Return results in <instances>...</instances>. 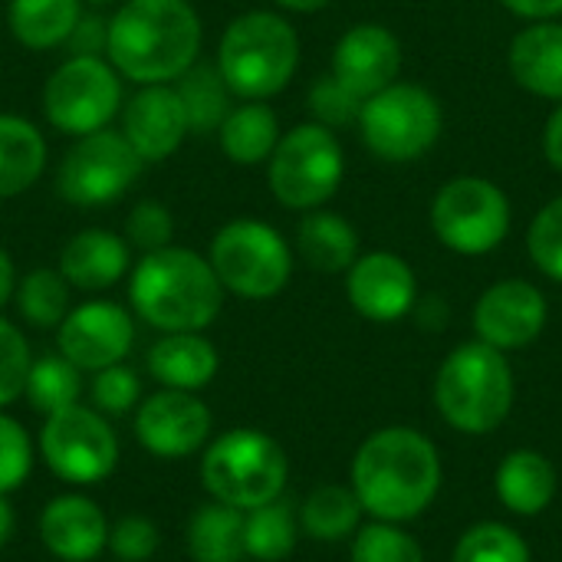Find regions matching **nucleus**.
<instances>
[{
	"instance_id": "obj_39",
	"label": "nucleus",
	"mask_w": 562,
	"mask_h": 562,
	"mask_svg": "<svg viewBox=\"0 0 562 562\" xmlns=\"http://www.w3.org/2000/svg\"><path fill=\"white\" fill-rule=\"evenodd\" d=\"M30 366H33V356H30L26 336L10 319L0 316V408L13 405L23 395Z\"/></svg>"
},
{
	"instance_id": "obj_28",
	"label": "nucleus",
	"mask_w": 562,
	"mask_h": 562,
	"mask_svg": "<svg viewBox=\"0 0 562 562\" xmlns=\"http://www.w3.org/2000/svg\"><path fill=\"white\" fill-rule=\"evenodd\" d=\"M188 557L194 562H244V510L207 501L188 520Z\"/></svg>"
},
{
	"instance_id": "obj_29",
	"label": "nucleus",
	"mask_w": 562,
	"mask_h": 562,
	"mask_svg": "<svg viewBox=\"0 0 562 562\" xmlns=\"http://www.w3.org/2000/svg\"><path fill=\"white\" fill-rule=\"evenodd\" d=\"M82 16V0H10L7 23L20 46L53 49L63 46Z\"/></svg>"
},
{
	"instance_id": "obj_34",
	"label": "nucleus",
	"mask_w": 562,
	"mask_h": 562,
	"mask_svg": "<svg viewBox=\"0 0 562 562\" xmlns=\"http://www.w3.org/2000/svg\"><path fill=\"white\" fill-rule=\"evenodd\" d=\"M82 392V379L79 369L66 359V356H43L33 359L30 375H26V389L23 395L30 398V405L46 418L59 408H69L79 402Z\"/></svg>"
},
{
	"instance_id": "obj_45",
	"label": "nucleus",
	"mask_w": 562,
	"mask_h": 562,
	"mask_svg": "<svg viewBox=\"0 0 562 562\" xmlns=\"http://www.w3.org/2000/svg\"><path fill=\"white\" fill-rule=\"evenodd\" d=\"M501 3L527 20H553L562 13V0H501Z\"/></svg>"
},
{
	"instance_id": "obj_7",
	"label": "nucleus",
	"mask_w": 562,
	"mask_h": 562,
	"mask_svg": "<svg viewBox=\"0 0 562 562\" xmlns=\"http://www.w3.org/2000/svg\"><path fill=\"white\" fill-rule=\"evenodd\" d=\"M207 260L224 293H234L240 300H270L283 293L293 277L290 244L277 227L254 217L224 224L211 240Z\"/></svg>"
},
{
	"instance_id": "obj_30",
	"label": "nucleus",
	"mask_w": 562,
	"mask_h": 562,
	"mask_svg": "<svg viewBox=\"0 0 562 562\" xmlns=\"http://www.w3.org/2000/svg\"><path fill=\"white\" fill-rule=\"evenodd\" d=\"M175 92L184 105V115H188V132L194 135H207V132H217L221 122L227 119V112L234 109L231 105V89L217 69V63H194L191 69H184L178 79H175Z\"/></svg>"
},
{
	"instance_id": "obj_37",
	"label": "nucleus",
	"mask_w": 562,
	"mask_h": 562,
	"mask_svg": "<svg viewBox=\"0 0 562 562\" xmlns=\"http://www.w3.org/2000/svg\"><path fill=\"white\" fill-rule=\"evenodd\" d=\"M89 395H92V408L95 412H102L105 418H122L132 408H138L142 382H138V375L125 362H119V366L92 372Z\"/></svg>"
},
{
	"instance_id": "obj_42",
	"label": "nucleus",
	"mask_w": 562,
	"mask_h": 562,
	"mask_svg": "<svg viewBox=\"0 0 562 562\" xmlns=\"http://www.w3.org/2000/svg\"><path fill=\"white\" fill-rule=\"evenodd\" d=\"M175 237V217L161 201H138L125 217V240L145 254L168 247Z\"/></svg>"
},
{
	"instance_id": "obj_41",
	"label": "nucleus",
	"mask_w": 562,
	"mask_h": 562,
	"mask_svg": "<svg viewBox=\"0 0 562 562\" xmlns=\"http://www.w3.org/2000/svg\"><path fill=\"white\" fill-rule=\"evenodd\" d=\"M310 112L319 125L326 128H339V125H352L359 122L362 112V99L352 95L333 72L319 76L310 89Z\"/></svg>"
},
{
	"instance_id": "obj_49",
	"label": "nucleus",
	"mask_w": 562,
	"mask_h": 562,
	"mask_svg": "<svg viewBox=\"0 0 562 562\" xmlns=\"http://www.w3.org/2000/svg\"><path fill=\"white\" fill-rule=\"evenodd\" d=\"M283 10H296V13H316L323 7H329L333 0H277Z\"/></svg>"
},
{
	"instance_id": "obj_15",
	"label": "nucleus",
	"mask_w": 562,
	"mask_h": 562,
	"mask_svg": "<svg viewBox=\"0 0 562 562\" xmlns=\"http://www.w3.org/2000/svg\"><path fill=\"white\" fill-rule=\"evenodd\" d=\"M135 342L132 313L112 300H89L66 313L56 326L59 356H66L79 372H99L125 362Z\"/></svg>"
},
{
	"instance_id": "obj_27",
	"label": "nucleus",
	"mask_w": 562,
	"mask_h": 562,
	"mask_svg": "<svg viewBox=\"0 0 562 562\" xmlns=\"http://www.w3.org/2000/svg\"><path fill=\"white\" fill-rule=\"evenodd\" d=\"M221 151L234 165H263L270 161L277 142H280V119L263 102H247L227 112V119L217 128Z\"/></svg>"
},
{
	"instance_id": "obj_23",
	"label": "nucleus",
	"mask_w": 562,
	"mask_h": 562,
	"mask_svg": "<svg viewBox=\"0 0 562 562\" xmlns=\"http://www.w3.org/2000/svg\"><path fill=\"white\" fill-rule=\"evenodd\" d=\"M507 63L527 92L562 102V23L537 20L533 26L520 30L510 43Z\"/></svg>"
},
{
	"instance_id": "obj_13",
	"label": "nucleus",
	"mask_w": 562,
	"mask_h": 562,
	"mask_svg": "<svg viewBox=\"0 0 562 562\" xmlns=\"http://www.w3.org/2000/svg\"><path fill=\"white\" fill-rule=\"evenodd\" d=\"M142 158L122 132H89L63 155L56 168V191L76 207H99L119 201L142 171Z\"/></svg>"
},
{
	"instance_id": "obj_1",
	"label": "nucleus",
	"mask_w": 562,
	"mask_h": 562,
	"mask_svg": "<svg viewBox=\"0 0 562 562\" xmlns=\"http://www.w3.org/2000/svg\"><path fill=\"white\" fill-rule=\"evenodd\" d=\"M441 487L435 445L415 428H382L369 435L352 461V491L362 510L382 524H405L428 510Z\"/></svg>"
},
{
	"instance_id": "obj_48",
	"label": "nucleus",
	"mask_w": 562,
	"mask_h": 562,
	"mask_svg": "<svg viewBox=\"0 0 562 562\" xmlns=\"http://www.w3.org/2000/svg\"><path fill=\"white\" fill-rule=\"evenodd\" d=\"M13 527H16V517H13V507L7 501V494H0V550L13 540Z\"/></svg>"
},
{
	"instance_id": "obj_22",
	"label": "nucleus",
	"mask_w": 562,
	"mask_h": 562,
	"mask_svg": "<svg viewBox=\"0 0 562 562\" xmlns=\"http://www.w3.org/2000/svg\"><path fill=\"white\" fill-rule=\"evenodd\" d=\"M221 356L211 339L201 333H165L148 349V372L161 382V389L201 392L214 382Z\"/></svg>"
},
{
	"instance_id": "obj_10",
	"label": "nucleus",
	"mask_w": 562,
	"mask_h": 562,
	"mask_svg": "<svg viewBox=\"0 0 562 562\" xmlns=\"http://www.w3.org/2000/svg\"><path fill=\"white\" fill-rule=\"evenodd\" d=\"M122 109V76L102 56H69L43 86V115L63 135L109 128Z\"/></svg>"
},
{
	"instance_id": "obj_46",
	"label": "nucleus",
	"mask_w": 562,
	"mask_h": 562,
	"mask_svg": "<svg viewBox=\"0 0 562 562\" xmlns=\"http://www.w3.org/2000/svg\"><path fill=\"white\" fill-rule=\"evenodd\" d=\"M543 151H547V161H550L557 171H562V105H557V112H553L550 122H547Z\"/></svg>"
},
{
	"instance_id": "obj_16",
	"label": "nucleus",
	"mask_w": 562,
	"mask_h": 562,
	"mask_svg": "<svg viewBox=\"0 0 562 562\" xmlns=\"http://www.w3.org/2000/svg\"><path fill=\"white\" fill-rule=\"evenodd\" d=\"M547 326V296L527 280L494 283L474 306V333L481 342L507 352L530 346Z\"/></svg>"
},
{
	"instance_id": "obj_40",
	"label": "nucleus",
	"mask_w": 562,
	"mask_h": 562,
	"mask_svg": "<svg viewBox=\"0 0 562 562\" xmlns=\"http://www.w3.org/2000/svg\"><path fill=\"white\" fill-rule=\"evenodd\" d=\"M33 471V441L26 428L0 412V494H13Z\"/></svg>"
},
{
	"instance_id": "obj_3",
	"label": "nucleus",
	"mask_w": 562,
	"mask_h": 562,
	"mask_svg": "<svg viewBox=\"0 0 562 562\" xmlns=\"http://www.w3.org/2000/svg\"><path fill=\"white\" fill-rule=\"evenodd\" d=\"M128 300L135 316L161 333H201L217 319L224 286L207 257L168 244L135 263Z\"/></svg>"
},
{
	"instance_id": "obj_32",
	"label": "nucleus",
	"mask_w": 562,
	"mask_h": 562,
	"mask_svg": "<svg viewBox=\"0 0 562 562\" xmlns=\"http://www.w3.org/2000/svg\"><path fill=\"white\" fill-rule=\"evenodd\" d=\"M362 504L356 497L352 487H339V484H323L316 487L300 510V527L306 537L319 540V543H339L346 537L356 533L359 517H362Z\"/></svg>"
},
{
	"instance_id": "obj_2",
	"label": "nucleus",
	"mask_w": 562,
	"mask_h": 562,
	"mask_svg": "<svg viewBox=\"0 0 562 562\" xmlns=\"http://www.w3.org/2000/svg\"><path fill=\"white\" fill-rule=\"evenodd\" d=\"M201 16L191 0H125L109 20V63L138 86L175 82L198 63Z\"/></svg>"
},
{
	"instance_id": "obj_19",
	"label": "nucleus",
	"mask_w": 562,
	"mask_h": 562,
	"mask_svg": "<svg viewBox=\"0 0 562 562\" xmlns=\"http://www.w3.org/2000/svg\"><path fill=\"white\" fill-rule=\"evenodd\" d=\"M122 135L135 148L142 161H165L171 158L184 135L188 115L171 82L142 86L122 112Z\"/></svg>"
},
{
	"instance_id": "obj_50",
	"label": "nucleus",
	"mask_w": 562,
	"mask_h": 562,
	"mask_svg": "<svg viewBox=\"0 0 562 562\" xmlns=\"http://www.w3.org/2000/svg\"><path fill=\"white\" fill-rule=\"evenodd\" d=\"M86 3H92V7H102V3H112V0H86Z\"/></svg>"
},
{
	"instance_id": "obj_17",
	"label": "nucleus",
	"mask_w": 562,
	"mask_h": 562,
	"mask_svg": "<svg viewBox=\"0 0 562 562\" xmlns=\"http://www.w3.org/2000/svg\"><path fill=\"white\" fill-rule=\"evenodd\" d=\"M346 293L359 316L372 323H395L415 310L418 283L415 270L389 250L356 257L346 270Z\"/></svg>"
},
{
	"instance_id": "obj_8",
	"label": "nucleus",
	"mask_w": 562,
	"mask_h": 562,
	"mask_svg": "<svg viewBox=\"0 0 562 562\" xmlns=\"http://www.w3.org/2000/svg\"><path fill=\"white\" fill-rule=\"evenodd\" d=\"M342 171H346L342 145L336 132L319 122H306L280 135L267 161L273 198L293 211L323 207L339 191Z\"/></svg>"
},
{
	"instance_id": "obj_33",
	"label": "nucleus",
	"mask_w": 562,
	"mask_h": 562,
	"mask_svg": "<svg viewBox=\"0 0 562 562\" xmlns=\"http://www.w3.org/2000/svg\"><path fill=\"white\" fill-rule=\"evenodd\" d=\"M69 283L59 270H49V267H36L30 270L23 280H16V310L20 316L36 326V329H56L66 313L72 310L69 306Z\"/></svg>"
},
{
	"instance_id": "obj_4",
	"label": "nucleus",
	"mask_w": 562,
	"mask_h": 562,
	"mask_svg": "<svg viewBox=\"0 0 562 562\" xmlns=\"http://www.w3.org/2000/svg\"><path fill=\"white\" fill-rule=\"evenodd\" d=\"M300 66V36L280 13L250 10L227 23L217 43V69L227 89L247 102H263L286 89Z\"/></svg>"
},
{
	"instance_id": "obj_24",
	"label": "nucleus",
	"mask_w": 562,
	"mask_h": 562,
	"mask_svg": "<svg viewBox=\"0 0 562 562\" xmlns=\"http://www.w3.org/2000/svg\"><path fill=\"white\" fill-rule=\"evenodd\" d=\"M296 250L319 273H346L359 257V234L333 211H310L296 224Z\"/></svg>"
},
{
	"instance_id": "obj_47",
	"label": "nucleus",
	"mask_w": 562,
	"mask_h": 562,
	"mask_svg": "<svg viewBox=\"0 0 562 562\" xmlns=\"http://www.w3.org/2000/svg\"><path fill=\"white\" fill-rule=\"evenodd\" d=\"M16 293V270H13V257L7 254V247H0V310L13 300Z\"/></svg>"
},
{
	"instance_id": "obj_26",
	"label": "nucleus",
	"mask_w": 562,
	"mask_h": 562,
	"mask_svg": "<svg viewBox=\"0 0 562 562\" xmlns=\"http://www.w3.org/2000/svg\"><path fill=\"white\" fill-rule=\"evenodd\" d=\"M46 168L43 132L20 119L0 115V198H16L30 191Z\"/></svg>"
},
{
	"instance_id": "obj_14",
	"label": "nucleus",
	"mask_w": 562,
	"mask_h": 562,
	"mask_svg": "<svg viewBox=\"0 0 562 562\" xmlns=\"http://www.w3.org/2000/svg\"><path fill=\"white\" fill-rule=\"evenodd\" d=\"M211 408L194 392L161 389L135 408V438L161 461L198 454L211 441Z\"/></svg>"
},
{
	"instance_id": "obj_43",
	"label": "nucleus",
	"mask_w": 562,
	"mask_h": 562,
	"mask_svg": "<svg viewBox=\"0 0 562 562\" xmlns=\"http://www.w3.org/2000/svg\"><path fill=\"white\" fill-rule=\"evenodd\" d=\"M158 547H161V533L142 514H128L109 527V550L115 560L148 562L158 553Z\"/></svg>"
},
{
	"instance_id": "obj_5",
	"label": "nucleus",
	"mask_w": 562,
	"mask_h": 562,
	"mask_svg": "<svg viewBox=\"0 0 562 562\" xmlns=\"http://www.w3.org/2000/svg\"><path fill=\"white\" fill-rule=\"evenodd\" d=\"M435 402L441 418L464 435L501 428L514 408V372L507 356L481 339L458 346L438 369Z\"/></svg>"
},
{
	"instance_id": "obj_25",
	"label": "nucleus",
	"mask_w": 562,
	"mask_h": 562,
	"mask_svg": "<svg viewBox=\"0 0 562 562\" xmlns=\"http://www.w3.org/2000/svg\"><path fill=\"white\" fill-rule=\"evenodd\" d=\"M501 504L520 517H537L557 494V471L540 451H514L497 468Z\"/></svg>"
},
{
	"instance_id": "obj_38",
	"label": "nucleus",
	"mask_w": 562,
	"mask_h": 562,
	"mask_svg": "<svg viewBox=\"0 0 562 562\" xmlns=\"http://www.w3.org/2000/svg\"><path fill=\"white\" fill-rule=\"evenodd\" d=\"M527 250L540 273L562 283V198L550 201L527 231Z\"/></svg>"
},
{
	"instance_id": "obj_12",
	"label": "nucleus",
	"mask_w": 562,
	"mask_h": 562,
	"mask_svg": "<svg viewBox=\"0 0 562 562\" xmlns=\"http://www.w3.org/2000/svg\"><path fill=\"white\" fill-rule=\"evenodd\" d=\"M40 458L59 481L86 487L105 481L115 471L119 438L102 412L76 402L43 418Z\"/></svg>"
},
{
	"instance_id": "obj_9",
	"label": "nucleus",
	"mask_w": 562,
	"mask_h": 562,
	"mask_svg": "<svg viewBox=\"0 0 562 562\" xmlns=\"http://www.w3.org/2000/svg\"><path fill=\"white\" fill-rule=\"evenodd\" d=\"M359 128L375 158L392 165L418 161L441 135V105L425 86L392 82L362 102Z\"/></svg>"
},
{
	"instance_id": "obj_11",
	"label": "nucleus",
	"mask_w": 562,
	"mask_h": 562,
	"mask_svg": "<svg viewBox=\"0 0 562 562\" xmlns=\"http://www.w3.org/2000/svg\"><path fill=\"white\" fill-rule=\"evenodd\" d=\"M431 227L454 254L481 257L507 240L510 201L487 178H451L431 201Z\"/></svg>"
},
{
	"instance_id": "obj_31",
	"label": "nucleus",
	"mask_w": 562,
	"mask_h": 562,
	"mask_svg": "<svg viewBox=\"0 0 562 562\" xmlns=\"http://www.w3.org/2000/svg\"><path fill=\"white\" fill-rule=\"evenodd\" d=\"M296 537H300V514L283 497L244 514V553L250 560H286L296 550Z\"/></svg>"
},
{
	"instance_id": "obj_6",
	"label": "nucleus",
	"mask_w": 562,
	"mask_h": 562,
	"mask_svg": "<svg viewBox=\"0 0 562 562\" xmlns=\"http://www.w3.org/2000/svg\"><path fill=\"white\" fill-rule=\"evenodd\" d=\"M286 477L290 461L283 448L257 428H234L204 445L201 487L217 504L244 514L257 510L283 497Z\"/></svg>"
},
{
	"instance_id": "obj_18",
	"label": "nucleus",
	"mask_w": 562,
	"mask_h": 562,
	"mask_svg": "<svg viewBox=\"0 0 562 562\" xmlns=\"http://www.w3.org/2000/svg\"><path fill=\"white\" fill-rule=\"evenodd\" d=\"M402 72V43L382 23H359L333 49V76L362 102L392 86Z\"/></svg>"
},
{
	"instance_id": "obj_35",
	"label": "nucleus",
	"mask_w": 562,
	"mask_h": 562,
	"mask_svg": "<svg viewBox=\"0 0 562 562\" xmlns=\"http://www.w3.org/2000/svg\"><path fill=\"white\" fill-rule=\"evenodd\" d=\"M454 562H530V550L517 530L504 524H477L458 540Z\"/></svg>"
},
{
	"instance_id": "obj_36",
	"label": "nucleus",
	"mask_w": 562,
	"mask_h": 562,
	"mask_svg": "<svg viewBox=\"0 0 562 562\" xmlns=\"http://www.w3.org/2000/svg\"><path fill=\"white\" fill-rule=\"evenodd\" d=\"M352 562H425L422 547L395 524H369L352 540Z\"/></svg>"
},
{
	"instance_id": "obj_20",
	"label": "nucleus",
	"mask_w": 562,
	"mask_h": 562,
	"mask_svg": "<svg viewBox=\"0 0 562 562\" xmlns=\"http://www.w3.org/2000/svg\"><path fill=\"white\" fill-rule=\"evenodd\" d=\"M40 540L59 562H92L109 547V520L86 494H59L40 514Z\"/></svg>"
},
{
	"instance_id": "obj_21",
	"label": "nucleus",
	"mask_w": 562,
	"mask_h": 562,
	"mask_svg": "<svg viewBox=\"0 0 562 562\" xmlns=\"http://www.w3.org/2000/svg\"><path fill=\"white\" fill-rule=\"evenodd\" d=\"M59 273L72 290H109L128 273V240L105 227H86L63 244Z\"/></svg>"
},
{
	"instance_id": "obj_44",
	"label": "nucleus",
	"mask_w": 562,
	"mask_h": 562,
	"mask_svg": "<svg viewBox=\"0 0 562 562\" xmlns=\"http://www.w3.org/2000/svg\"><path fill=\"white\" fill-rule=\"evenodd\" d=\"M63 46L69 56H102L109 49V20L99 13H82Z\"/></svg>"
}]
</instances>
